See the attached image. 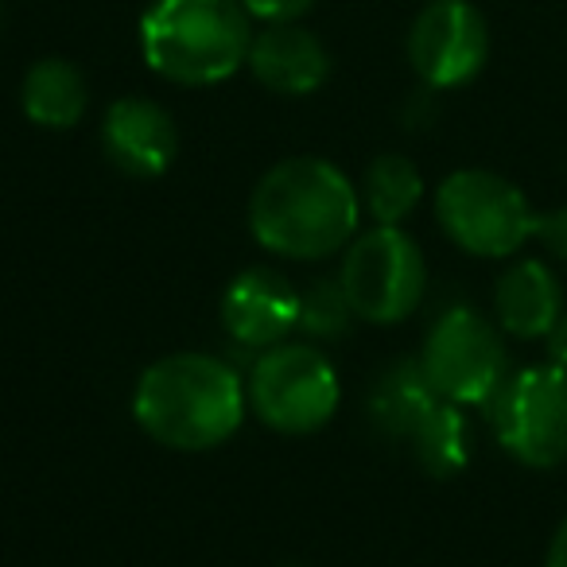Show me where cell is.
Returning <instances> with one entry per match:
<instances>
[{
	"label": "cell",
	"instance_id": "cell-1",
	"mask_svg": "<svg viewBox=\"0 0 567 567\" xmlns=\"http://www.w3.org/2000/svg\"><path fill=\"white\" fill-rule=\"evenodd\" d=\"M362 198L354 183L319 156L268 167L249 198V229L260 249L288 260H323L354 241Z\"/></svg>",
	"mask_w": 567,
	"mask_h": 567
},
{
	"label": "cell",
	"instance_id": "cell-2",
	"mask_svg": "<svg viewBox=\"0 0 567 567\" xmlns=\"http://www.w3.org/2000/svg\"><path fill=\"white\" fill-rule=\"evenodd\" d=\"M133 416L172 451H210L241 427L245 385L221 358L167 354L141 373Z\"/></svg>",
	"mask_w": 567,
	"mask_h": 567
},
{
	"label": "cell",
	"instance_id": "cell-3",
	"mask_svg": "<svg viewBox=\"0 0 567 567\" xmlns=\"http://www.w3.org/2000/svg\"><path fill=\"white\" fill-rule=\"evenodd\" d=\"M249 20L237 0H156L141 20L144 63L179 86H214L249 59Z\"/></svg>",
	"mask_w": 567,
	"mask_h": 567
},
{
	"label": "cell",
	"instance_id": "cell-4",
	"mask_svg": "<svg viewBox=\"0 0 567 567\" xmlns=\"http://www.w3.org/2000/svg\"><path fill=\"white\" fill-rule=\"evenodd\" d=\"M435 218L443 234L474 257H509L536 229V214L517 183L482 167H463L440 183Z\"/></svg>",
	"mask_w": 567,
	"mask_h": 567
},
{
	"label": "cell",
	"instance_id": "cell-5",
	"mask_svg": "<svg viewBox=\"0 0 567 567\" xmlns=\"http://www.w3.org/2000/svg\"><path fill=\"white\" fill-rule=\"evenodd\" d=\"M350 308L365 323H401L420 308L427 288L424 252L404 229L378 226L354 237L339 272Z\"/></svg>",
	"mask_w": 567,
	"mask_h": 567
},
{
	"label": "cell",
	"instance_id": "cell-6",
	"mask_svg": "<svg viewBox=\"0 0 567 567\" xmlns=\"http://www.w3.org/2000/svg\"><path fill=\"white\" fill-rule=\"evenodd\" d=\"M249 404L272 432H319L339 409V373L311 347H268L249 373Z\"/></svg>",
	"mask_w": 567,
	"mask_h": 567
},
{
	"label": "cell",
	"instance_id": "cell-7",
	"mask_svg": "<svg viewBox=\"0 0 567 567\" xmlns=\"http://www.w3.org/2000/svg\"><path fill=\"white\" fill-rule=\"evenodd\" d=\"M489 424L513 458L525 466H556L567 458V373L556 365L509 373L494 393Z\"/></svg>",
	"mask_w": 567,
	"mask_h": 567
},
{
	"label": "cell",
	"instance_id": "cell-8",
	"mask_svg": "<svg viewBox=\"0 0 567 567\" xmlns=\"http://www.w3.org/2000/svg\"><path fill=\"white\" fill-rule=\"evenodd\" d=\"M420 365L435 393L451 404H489L509 378L502 334L471 308H451L435 319Z\"/></svg>",
	"mask_w": 567,
	"mask_h": 567
},
{
	"label": "cell",
	"instance_id": "cell-9",
	"mask_svg": "<svg viewBox=\"0 0 567 567\" xmlns=\"http://www.w3.org/2000/svg\"><path fill=\"white\" fill-rule=\"evenodd\" d=\"M489 28L471 0H432L409 32L412 71L432 90L466 86L486 66Z\"/></svg>",
	"mask_w": 567,
	"mask_h": 567
},
{
	"label": "cell",
	"instance_id": "cell-10",
	"mask_svg": "<svg viewBox=\"0 0 567 567\" xmlns=\"http://www.w3.org/2000/svg\"><path fill=\"white\" fill-rule=\"evenodd\" d=\"M221 323L245 350L280 347L300 327V292L276 268H245L221 296Z\"/></svg>",
	"mask_w": 567,
	"mask_h": 567
},
{
	"label": "cell",
	"instance_id": "cell-11",
	"mask_svg": "<svg viewBox=\"0 0 567 567\" xmlns=\"http://www.w3.org/2000/svg\"><path fill=\"white\" fill-rule=\"evenodd\" d=\"M102 144L125 175L156 179L179 156V128L164 105L148 97H121L102 121Z\"/></svg>",
	"mask_w": 567,
	"mask_h": 567
},
{
	"label": "cell",
	"instance_id": "cell-12",
	"mask_svg": "<svg viewBox=\"0 0 567 567\" xmlns=\"http://www.w3.org/2000/svg\"><path fill=\"white\" fill-rule=\"evenodd\" d=\"M249 71L272 94H316L331 74V55L311 32L296 24H272L249 43Z\"/></svg>",
	"mask_w": 567,
	"mask_h": 567
},
{
	"label": "cell",
	"instance_id": "cell-13",
	"mask_svg": "<svg viewBox=\"0 0 567 567\" xmlns=\"http://www.w3.org/2000/svg\"><path fill=\"white\" fill-rule=\"evenodd\" d=\"M494 308L502 331H509L513 339H548V331L564 316V292L548 265L517 260L497 280Z\"/></svg>",
	"mask_w": 567,
	"mask_h": 567
},
{
	"label": "cell",
	"instance_id": "cell-14",
	"mask_svg": "<svg viewBox=\"0 0 567 567\" xmlns=\"http://www.w3.org/2000/svg\"><path fill=\"white\" fill-rule=\"evenodd\" d=\"M443 396L432 389L424 365L420 362H396L378 378L370 393V416L378 424V432H385L389 440H412V432L420 427V420L440 404Z\"/></svg>",
	"mask_w": 567,
	"mask_h": 567
},
{
	"label": "cell",
	"instance_id": "cell-15",
	"mask_svg": "<svg viewBox=\"0 0 567 567\" xmlns=\"http://www.w3.org/2000/svg\"><path fill=\"white\" fill-rule=\"evenodd\" d=\"M24 113L40 128H74L90 105L82 71L66 59H40L24 79Z\"/></svg>",
	"mask_w": 567,
	"mask_h": 567
},
{
	"label": "cell",
	"instance_id": "cell-16",
	"mask_svg": "<svg viewBox=\"0 0 567 567\" xmlns=\"http://www.w3.org/2000/svg\"><path fill=\"white\" fill-rule=\"evenodd\" d=\"M424 198V179L409 156H378L365 172V206L378 218V226L404 221Z\"/></svg>",
	"mask_w": 567,
	"mask_h": 567
},
{
	"label": "cell",
	"instance_id": "cell-17",
	"mask_svg": "<svg viewBox=\"0 0 567 567\" xmlns=\"http://www.w3.org/2000/svg\"><path fill=\"white\" fill-rule=\"evenodd\" d=\"M412 451H416L420 466L435 478H451L466 466V420L458 404L440 401L420 427L412 432Z\"/></svg>",
	"mask_w": 567,
	"mask_h": 567
},
{
	"label": "cell",
	"instance_id": "cell-18",
	"mask_svg": "<svg viewBox=\"0 0 567 567\" xmlns=\"http://www.w3.org/2000/svg\"><path fill=\"white\" fill-rule=\"evenodd\" d=\"M350 319L358 316L350 308L339 280H316L308 292H300V327L308 334H316V339H339V334H347Z\"/></svg>",
	"mask_w": 567,
	"mask_h": 567
},
{
	"label": "cell",
	"instance_id": "cell-19",
	"mask_svg": "<svg viewBox=\"0 0 567 567\" xmlns=\"http://www.w3.org/2000/svg\"><path fill=\"white\" fill-rule=\"evenodd\" d=\"M533 237H540V245L551 252V257L567 260V206L548 214H536V229Z\"/></svg>",
	"mask_w": 567,
	"mask_h": 567
},
{
	"label": "cell",
	"instance_id": "cell-20",
	"mask_svg": "<svg viewBox=\"0 0 567 567\" xmlns=\"http://www.w3.org/2000/svg\"><path fill=\"white\" fill-rule=\"evenodd\" d=\"M241 4L249 17L268 20V24H292V20L303 17L316 0H241Z\"/></svg>",
	"mask_w": 567,
	"mask_h": 567
},
{
	"label": "cell",
	"instance_id": "cell-21",
	"mask_svg": "<svg viewBox=\"0 0 567 567\" xmlns=\"http://www.w3.org/2000/svg\"><path fill=\"white\" fill-rule=\"evenodd\" d=\"M548 354H551V365L567 373V311L559 316V323L548 331Z\"/></svg>",
	"mask_w": 567,
	"mask_h": 567
},
{
	"label": "cell",
	"instance_id": "cell-22",
	"mask_svg": "<svg viewBox=\"0 0 567 567\" xmlns=\"http://www.w3.org/2000/svg\"><path fill=\"white\" fill-rule=\"evenodd\" d=\"M548 567H567V520L556 528V536H551V548H548Z\"/></svg>",
	"mask_w": 567,
	"mask_h": 567
}]
</instances>
